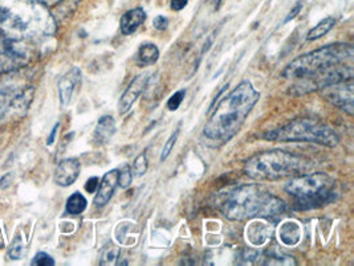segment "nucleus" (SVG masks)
Listing matches in <instances>:
<instances>
[{"instance_id":"1","label":"nucleus","mask_w":354,"mask_h":266,"mask_svg":"<svg viewBox=\"0 0 354 266\" xmlns=\"http://www.w3.org/2000/svg\"><path fill=\"white\" fill-rule=\"evenodd\" d=\"M353 60V46L336 43L299 56L286 66L281 76L293 82L290 93L301 95L354 79Z\"/></svg>"},{"instance_id":"2","label":"nucleus","mask_w":354,"mask_h":266,"mask_svg":"<svg viewBox=\"0 0 354 266\" xmlns=\"http://www.w3.org/2000/svg\"><path fill=\"white\" fill-rule=\"evenodd\" d=\"M57 20L39 0H0V31L21 40L53 36Z\"/></svg>"},{"instance_id":"3","label":"nucleus","mask_w":354,"mask_h":266,"mask_svg":"<svg viewBox=\"0 0 354 266\" xmlns=\"http://www.w3.org/2000/svg\"><path fill=\"white\" fill-rule=\"evenodd\" d=\"M259 98L260 93L254 89L250 81L241 82L231 93L218 102L203 127V135L209 141L219 143L231 141L241 131L250 113L258 104Z\"/></svg>"},{"instance_id":"4","label":"nucleus","mask_w":354,"mask_h":266,"mask_svg":"<svg viewBox=\"0 0 354 266\" xmlns=\"http://www.w3.org/2000/svg\"><path fill=\"white\" fill-rule=\"evenodd\" d=\"M287 204L258 184H244L227 192L221 212L232 221L280 218Z\"/></svg>"},{"instance_id":"5","label":"nucleus","mask_w":354,"mask_h":266,"mask_svg":"<svg viewBox=\"0 0 354 266\" xmlns=\"http://www.w3.org/2000/svg\"><path fill=\"white\" fill-rule=\"evenodd\" d=\"M310 162L281 150L259 153L244 163V173L259 182H274L284 178H293L308 171Z\"/></svg>"},{"instance_id":"6","label":"nucleus","mask_w":354,"mask_h":266,"mask_svg":"<svg viewBox=\"0 0 354 266\" xmlns=\"http://www.w3.org/2000/svg\"><path fill=\"white\" fill-rule=\"evenodd\" d=\"M286 192L299 211H309L333 203L337 198L335 180L324 173H301L286 184Z\"/></svg>"},{"instance_id":"7","label":"nucleus","mask_w":354,"mask_h":266,"mask_svg":"<svg viewBox=\"0 0 354 266\" xmlns=\"http://www.w3.org/2000/svg\"><path fill=\"white\" fill-rule=\"evenodd\" d=\"M261 138L266 141L316 143L325 147H336L339 142L337 133L330 126L308 118L295 120L277 130L267 131Z\"/></svg>"},{"instance_id":"8","label":"nucleus","mask_w":354,"mask_h":266,"mask_svg":"<svg viewBox=\"0 0 354 266\" xmlns=\"http://www.w3.org/2000/svg\"><path fill=\"white\" fill-rule=\"evenodd\" d=\"M33 49L28 40L0 35V73L20 69L32 61Z\"/></svg>"},{"instance_id":"9","label":"nucleus","mask_w":354,"mask_h":266,"mask_svg":"<svg viewBox=\"0 0 354 266\" xmlns=\"http://www.w3.org/2000/svg\"><path fill=\"white\" fill-rule=\"evenodd\" d=\"M32 88L6 85L0 88V124L7 118L27 111L32 99Z\"/></svg>"},{"instance_id":"10","label":"nucleus","mask_w":354,"mask_h":266,"mask_svg":"<svg viewBox=\"0 0 354 266\" xmlns=\"http://www.w3.org/2000/svg\"><path fill=\"white\" fill-rule=\"evenodd\" d=\"M354 85L353 79H345L337 84L328 85L322 88V97L335 105L338 109L345 111L349 115L354 113Z\"/></svg>"},{"instance_id":"11","label":"nucleus","mask_w":354,"mask_h":266,"mask_svg":"<svg viewBox=\"0 0 354 266\" xmlns=\"http://www.w3.org/2000/svg\"><path fill=\"white\" fill-rule=\"evenodd\" d=\"M149 79H150L149 75L144 73V75L137 76L130 82L128 89L121 95L120 102H118V111L121 115L127 114L131 109V106L136 104L138 97L144 93V91L147 88Z\"/></svg>"},{"instance_id":"12","label":"nucleus","mask_w":354,"mask_h":266,"mask_svg":"<svg viewBox=\"0 0 354 266\" xmlns=\"http://www.w3.org/2000/svg\"><path fill=\"white\" fill-rule=\"evenodd\" d=\"M80 162L75 158H68L59 163L55 171V182L60 187H69L72 186L80 175Z\"/></svg>"},{"instance_id":"13","label":"nucleus","mask_w":354,"mask_h":266,"mask_svg":"<svg viewBox=\"0 0 354 266\" xmlns=\"http://www.w3.org/2000/svg\"><path fill=\"white\" fill-rule=\"evenodd\" d=\"M117 186H118V170L114 169L109 173H105L101 182L98 183L96 198L93 200L97 208H101L111 202Z\"/></svg>"},{"instance_id":"14","label":"nucleus","mask_w":354,"mask_h":266,"mask_svg":"<svg viewBox=\"0 0 354 266\" xmlns=\"http://www.w3.org/2000/svg\"><path fill=\"white\" fill-rule=\"evenodd\" d=\"M81 84V70L79 68H72L59 81V95L63 106H68L75 92Z\"/></svg>"},{"instance_id":"15","label":"nucleus","mask_w":354,"mask_h":266,"mask_svg":"<svg viewBox=\"0 0 354 266\" xmlns=\"http://www.w3.org/2000/svg\"><path fill=\"white\" fill-rule=\"evenodd\" d=\"M245 235H247V240L250 241L251 245L261 247L272 235V228H271V225H268L264 221L254 220L248 224Z\"/></svg>"},{"instance_id":"16","label":"nucleus","mask_w":354,"mask_h":266,"mask_svg":"<svg viewBox=\"0 0 354 266\" xmlns=\"http://www.w3.org/2000/svg\"><path fill=\"white\" fill-rule=\"evenodd\" d=\"M146 20V12L142 8H134L125 12L120 20V28L122 35L128 36L137 31Z\"/></svg>"},{"instance_id":"17","label":"nucleus","mask_w":354,"mask_h":266,"mask_svg":"<svg viewBox=\"0 0 354 266\" xmlns=\"http://www.w3.org/2000/svg\"><path fill=\"white\" fill-rule=\"evenodd\" d=\"M115 130V121L112 115L101 117L95 129V142L97 144H106L114 137Z\"/></svg>"},{"instance_id":"18","label":"nucleus","mask_w":354,"mask_h":266,"mask_svg":"<svg viewBox=\"0 0 354 266\" xmlns=\"http://www.w3.org/2000/svg\"><path fill=\"white\" fill-rule=\"evenodd\" d=\"M301 227L299 222L290 220L281 224L279 229V238L287 247H295L301 240Z\"/></svg>"},{"instance_id":"19","label":"nucleus","mask_w":354,"mask_h":266,"mask_svg":"<svg viewBox=\"0 0 354 266\" xmlns=\"http://www.w3.org/2000/svg\"><path fill=\"white\" fill-rule=\"evenodd\" d=\"M158 59H160V49L156 44H151V43H146L144 46H141L136 56L137 65L142 68L154 65L158 61Z\"/></svg>"},{"instance_id":"20","label":"nucleus","mask_w":354,"mask_h":266,"mask_svg":"<svg viewBox=\"0 0 354 266\" xmlns=\"http://www.w3.org/2000/svg\"><path fill=\"white\" fill-rule=\"evenodd\" d=\"M335 24H336V20L333 17L324 19L317 26H315L310 31L306 33V40L308 41H315V40L322 39V36H325L328 32L333 30Z\"/></svg>"},{"instance_id":"21","label":"nucleus","mask_w":354,"mask_h":266,"mask_svg":"<svg viewBox=\"0 0 354 266\" xmlns=\"http://www.w3.org/2000/svg\"><path fill=\"white\" fill-rule=\"evenodd\" d=\"M88 202L80 192H75L66 200V212L71 215H80L86 209Z\"/></svg>"},{"instance_id":"22","label":"nucleus","mask_w":354,"mask_h":266,"mask_svg":"<svg viewBox=\"0 0 354 266\" xmlns=\"http://www.w3.org/2000/svg\"><path fill=\"white\" fill-rule=\"evenodd\" d=\"M120 248L113 244H108L102 248L100 256V265H115L120 257Z\"/></svg>"},{"instance_id":"23","label":"nucleus","mask_w":354,"mask_h":266,"mask_svg":"<svg viewBox=\"0 0 354 266\" xmlns=\"http://www.w3.org/2000/svg\"><path fill=\"white\" fill-rule=\"evenodd\" d=\"M263 260H264L263 265H296L297 264L293 257L283 253H270Z\"/></svg>"},{"instance_id":"24","label":"nucleus","mask_w":354,"mask_h":266,"mask_svg":"<svg viewBox=\"0 0 354 266\" xmlns=\"http://www.w3.org/2000/svg\"><path fill=\"white\" fill-rule=\"evenodd\" d=\"M79 3H80V0H62L59 3L62 6H59V15L57 16L65 19V17L72 15L76 11Z\"/></svg>"},{"instance_id":"25","label":"nucleus","mask_w":354,"mask_h":266,"mask_svg":"<svg viewBox=\"0 0 354 266\" xmlns=\"http://www.w3.org/2000/svg\"><path fill=\"white\" fill-rule=\"evenodd\" d=\"M147 167H149V163H147L146 153H142V154H140L138 157L136 158V160L133 163V175L136 178L144 176L146 171H147Z\"/></svg>"},{"instance_id":"26","label":"nucleus","mask_w":354,"mask_h":266,"mask_svg":"<svg viewBox=\"0 0 354 266\" xmlns=\"http://www.w3.org/2000/svg\"><path fill=\"white\" fill-rule=\"evenodd\" d=\"M133 170L130 166H125L121 171L118 170V186L121 188H128L133 182Z\"/></svg>"},{"instance_id":"27","label":"nucleus","mask_w":354,"mask_h":266,"mask_svg":"<svg viewBox=\"0 0 354 266\" xmlns=\"http://www.w3.org/2000/svg\"><path fill=\"white\" fill-rule=\"evenodd\" d=\"M23 251H24V244H23V240L20 236H17L15 240L12 241L11 244V248L8 251V256L11 260H19L21 256H23Z\"/></svg>"},{"instance_id":"28","label":"nucleus","mask_w":354,"mask_h":266,"mask_svg":"<svg viewBox=\"0 0 354 266\" xmlns=\"http://www.w3.org/2000/svg\"><path fill=\"white\" fill-rule=\"evenodd\" d=\"M185 97H186V89H180V91L176 92L167 101V109L170 111L178 110V108L182 105Z\"/></svg>"},{"instance_id":"29","label":"nucleus","mask_w":354,"mask_h":266,"mask_svg":"<svg viewBox=\"0 0 354 266\" xmlns=\"http://www.w3.org/2000/svg\"><path fill=\"white\" fill-rule=\"evenodd\" d=\"M178 134H179L178 131H176L174 134H171V137L165 143V146H163V149H162L161 158H160V160H161L162 163L171 154V151H173V149H174V146H176V143H177Z\"/></svg>"},{"instance_id":"30","label":"nucleus","mask_w":354,"mask_h":266,"mask_svg":"<svg viewBox=\"0 0 354 266\" xmlns=\"http://www.w3.org/2000/svg\"><path fill=\"white\" fill-rule=\"evenodd\" d=\"M31 265L33 266H53L55 265V260L47 254L44 251H40L37 253L35 257H33L32 263Z\"/></svg>"},{"instance_id":"31","label":"nucleus","mask_w":354,"mask_h":266,"mask_svg":"<svg viewBox=\"0 0 354 266\" xmlns=\"http://www.w3.org/2000/svg\"><path fill=\"white\" fill-rule=\"evenodd\" d=\"M153 26H154V28H156L157 31H165V30L167 28V26H169V20H167V17H165V16H157V17L154 19V21H153Z\"/></svg>"},{"instance_id":"32","label":"nucleus","mask_w":354,"mask_h":266,"mask_svg":"<svg viewBox=\"0 0 354 266\" xmlns=\"http://www.w3.org/2000/svg\"><path fill=\"white\" fill-rule=\"evenodd\" d=\"M98 183H100V180H98V178H91V179H88V182H86V184H85V189L89 192V193H95L97 191V187H98Z\"/></svg>"},{"instance_id":"33","label":"nucleus","mask_w":354,"mask_h":266,"mask_svg":"<svg viewBox=\"0 0 354 266\" xmlns=\"http://www.w3.org/2000/svg\"><path fill=\"white\" fill-rule=\"evenodd\" d=\"M301 8H303V4H296L295 7H293V10L290 11V14H288V16L286 17V20H284V24H287V23H290V20H293L296 16L299 15L300 14V11H301Z\"/></svg>"},{"instance_id":"34","label":"nucleus","mask_w":354,"mask_h":266,"mask_svg":"<svg viewBox=\"0 0 354 266\" xmlns=\"http://www.w3.org/2000/svg\"><path fill=\"white\" fill-rule=\"evenodd\" d=\"M189 0H171V8L174 11H182L187 6Z\"/></svg>"},{"instance_id":"35","label":"nucleus","mask_w":354,"mask_h":266,"mask_svg":"<svg viewBox=\"0 0 354 266\" xmlns=\"http://www.w3.org/2000/svg\"><path fill=\"white\" fill-rule=\"evenodd\" d=\"M39 1H41L44 6H47V7H52V6H56V4H59L62 0H39Z\"/></svg>"},{"instance_id":"36","label":"nucleus","mask_w":354,"mask_h":266,"mask_svg":"<svg viewBox=\"0 0 354 266\" xmlns=\"http://www.w3.org/2000/svg\"><path fill=\"white\" fill-rule=\"evenodd\" d=\"M57 129H59V124H56L55 127H53V130H52V133H50V137H49L48 144H52V143H53V140H55V135H56Z\"/></svg>"},{"instance_id":"37","label":"nucleus","mask_w":354,"mask_h":266,"mask_svg":"<svg viewBox=\"0 0 354 266\" xmlns=\"http://www.w3.org/2000/svg\"><path fill=\"white\" fill-rule=\"evenodd\" d=\"M3 245H4V243H3V237H1V234H0V248H3Z\"/></svg>"},{"instance_id":"38","label":"nucleus","mask_w":354,"mask_h":266,"mask_svg":"<svg viewBox=\"0 0 354 266\" xmlns=\"http://www.w3.org/2000/svg\"><path fill=\"white\" fill-rule=\"evenodd\" d=\"M221 1H222V0H214V3H215V4H216V6H218V4H219V3H221Z\"/></svg>"}]
</instances>
